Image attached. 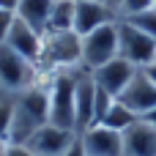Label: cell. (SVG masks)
I'll use <instances>...</instances> for the list:
<instances>
[{
	"instance_id": "29",
	"label": "cell",
	"mask_w": 156,
	"mask_h": 156,
	"mask_svg": "<svg viewBox=\"0 0 156 156\" xmlns=\"http://www.w3.org/2000/svg\"><path fill=\"white\" fill-rule=\"evenodd\" d=\"M154 8H156V0H154Z\"/></svg>"
},
{
	"instance_id": "6",
	"label": "cell",
	"mask_w": 156,
	"mask_h": 156,
	"mask_svg": "<svg viewBox=\"0 0 156 156\" xmlns=\"http://www.w3.org/2000/svg\"><path fill=\"white\" fill-rule=\"evenodd\" d=\"M96 126V82L90 71L80 69L77 74V93H74V129L77 134Z\"/></svg>"
},
{
	"instance_id": "9",
	"label": "cell",
	"mask_w": 156,
	"mask_h": 156,
	"mask_svg": "<svg viewBox=\"0 0 156 156\" xmlns=\"http://www.w3.org/2000/svg\"><path fill=\"white\" fill-rule=\"evenodd\" d=\"M137 74V66L134 63H129V60H123L121 55L118 58H112L110 63H104V66H99V69H93L90 71V77H93V82L101 88V90H107L110 96H121L123 90H126V85L132 82V77Z\"/></svg>"
},
{
	"instance_id": "22",
	"label": "cell",
	"mask_w": 156,
	"mask_h": 156,
	"mask_svg": "<svg viewBox=\"0 0 156 156\" xmlns=\"http://www.w3.org/2000/svg\"><path fill=\"white\" fill-rule=\"evenodd\" d=\"M5 156H36L27 145H8L5 143Z\"/></svg>"
},
{
	"instance_id": "19",
	"label": "cell",
	"mask_w": 156,
	"mask_h": 156,
	"mask_svg": "<svg viewBox=\"0 0 156 156\" xmlns=\"http://www.w3.org/2000/svg\"><path fill=\"white\" fill-rule=\"evenodd\" d=\"M148 8H154V0H123L118 5V19L132 16V14H140V11H148Z\"/></svg>"
},
{
	"instance_id": "3",
	"label": "cell",
	"mask_w": 156,
	"mask_h": 156,
	"mask_svg": "<svg viewBox=\"0 0 156 156\" xmlns=\"http://www.w3.org/2000/svg\"><path fill=\"white\" fill-rule=\"evenodd\" d=\"M36 82H41V71L33 60L22 58L16 49H11L8 44H0V88L8 93H25L27 88H33Z\"/></svg>"
},
{
	"instance_id": "7",
	"label": "cell",
	"mask_w": 156,
	"mask_h": 156,
	"mask_svg": "<svg viewBox=\"0 0 156 156\" xmlns=\"http://www.w3.org/2000/svg\"><path fill=\"white\" fill-rule=\"evenodd\" d=\"M77 132H71V129H60V126H52V123H47V126H41L25 145L33 151L36 156H63L74 143H77Z\"/></svg>"
},
{
	"instance_id": "23",
	"label": "cell",
	"mask_w": 156,
	"mask_h": 156,
	"mask_svg": "<svg viewBox=\"0 0 156 156\" xmlns=\"http://www.w3.org/2000/svg\"><path fill=\"white\" fill-rule=\"evenodd\" d=\"M63 156H85V148H82L80 137H77V143H74V145H71V148H69V151H66Z\"/></svg>"
},
{
	"instance_id": "17",
	"label": "cell",
	"mask_w": 156,
	"mask_h": 156,
	"mask_svg": "<svg viewBox=\"0 0 156 156\" xmlns=\"http://www.w3.org/2000/svg\"><path fill=\"white\" fill-rule=\"evenodd\" d=\"M14 112H16V93H8L0 88V137L5 140L8 134V126L14 121Z\"/></svg>"
},
{
	"instance_id": "20",
	"label": "cell",
	"mask_w": 156,
	"mask_h": 156,
	"mask_svg": "<svg viewBox=\"0 0 156 156\" xmlns=\"http://www.w3.org/2000/svg\"><path fill=\"white\" fill-rule=\"evenodd\" d=\"M112 101H115V96H110L107 90H101V88L96 85V123H101V121H104V115L110 112Z\"/></svg>"
},
{
	"instance_id": "15",
	"label": "cell",
	"mask_w": 156,
	"mask_h": 156,
	"mask_svg": "<svg viewBox=\"0 0 156 156\" xmlns=\"http://www.w3.org/2000/svg\"><path fill=\"white\" fill-rule=\"evenodd\" d=\"M74 11H77V0H55L49 11V30H58V33L74 30Z\"/></svg>"
},
{
	"instance_id": "14",
	"label": "cell",
	"mask_w": 156,
	"mask_h": 156,
	"mask_svg": "<svg viewBox=\"0 0 156 156\" xmlns=\"http://www.w3.org/2000/svg\"><path fill=\"white\" fill-rule=\"evenodd\" d=\"M52 3L55 0H19L16 5V16L30 25L36 33H47L49 30V11H52Z\"/></svg>"
},
{
	"instance_id": "16",
	"label": "cell",
	"mask_w": 156,
	"mask_h": 156,
	"mask_svg": "<svg viewBox=\"0 0 156 156\" xmlns=\"http://www.w3.org/2000/svg\"><path fill=\"white\" fill-rule=\"evenodd\" d=\"M134 121H140L129 107H123L118 99L112 101V107H110V112L104 115V121H101V126H107V129H115V132H123V129H129Z\"/></svg>"
},
{
	"instance_id": "13",
	"label": "cell",
	"mask_w": 156,
	"mask_h": 156,
	"mask_svg": "<svg viewBox=\"0 0 156 156\" xmlns=\"http://www.w3.org/2000/svg\"><path fill=\"white\" fill-rule=\"evenodd\" d=\"M41 41H44V36H41V33H36L30 25H25L19 16L14 19V27H11L8 38H5V44H8L11 49H16L22 58H27V60H33V63H38Z\"/></svg>"
},
{
	"instance_id": "21",
	"label": "cell",
	"mask_w": 156,
	"mask_h": 156,
	"mask_svg": "<svg viewBox=\"0 0 156 156\" xmlns=\"http://www.w3.org/2000/svg\"><path fill=\"white\" fill-rule=\"evenodd\" d=\"M14 19H16V11H0V44H5L11 27H14Z\"/></svg>"
},
{
	"instance_id": "28",
	"label": "cell",
	"mask_w": 156,
	"mask_h": 156,
	"mask_svg": "<svg viewBox=\"0 0 156 156\" xmlns=\"http://www.w3.org/2000/svg\"><path fill=\"white\" fill-rule=\"evenodd\" d=\"M0 156H5V140L0 137Z\"/></svg>"
},
{
	"instance_id": "2",
	"label": "cell",
	"mask_w": 156,
	"mask_h": 156,
	"mask_svg": "<svg viewBox=\"0 0 156 156\" xmlns=\"http://www.w3.org/2000/svg\"><path fill=\"white\" fill-rule=\"evenodd\" d=\"M82 66L77 69H66V71H55L47 77V90H49V123L60 126V129H74V93H77V74Z\"/></svg>"
},
{
	"instance_id": "5",
	"label": "cell",
	"mask_w": 156,
	"mask_h": 156,
	"mask_svg": "<svg viewBox=\"0 0 156 156\" xmlns=\"http://www.w3.org/2000/svg\"><path fill=\"white\" fill-rule=\"evenodd\" d=\"M118 55L123 60L134 63L137 69H145L156 60V38L132 27L129 22L118 19Z\"/></svg>"
},
{
	"instance_id": "18",
	"label": "cell",
	"mask_w": 156,
	"mask_h": 156,
	"mask_svg": "<svg viewBox=\"0 0 156 156\" xmlns=\"http://www.w3.org/2000/svg\"><path fill=\"white\" fill-rule=\"evenodd\" d=\"M123 22H129L132 27H137V30H143L145 36L156 38V8L140 11V14H132V16H123Z\"/></svg>"
},
{
	"instance_id": "11",
	"label": "cell",
	"mask_w": 156,
	"mask_h": 156,
	"mask_svg": "<svg viewBox=\"0 0 156 156\" xmlns=\"http://www.w3.org/2000/svg\"><path fill=\"white\" fill-rule=\"evenodd\" d=\"M110 22H118V14L104 0H82V3H77V11H74V33L88 36L96 27H104Z\"/></svg>"
},
{
	"instance_id": "25",
	"label": "cell",
	"mask_w": 156,
	"mask_h": 156,
	"mask_svg": "<svg viewBox=\"0 0 156 156\" xmlns=\"http://www.w3.org/2000/svg\"><path fill=\"white\" fill-rule=\"evenodd\" d=\"M143 71H145V74H148V77L154 80V85H156V60H154V63H151V66H145Z\"/></svg>"
},
{
	"instance_id": "1",
	"label": "cell",
	"mask_w": 156,
	"mask_h": 156,
	"mask_svg": "<svg viewBox=\"0 0 156 156\" xmlns=\"http://www.w3.org/2000/svg\"><path fill=\"white\" fill-rule=\"evenodd\" d=\"M38 71L41 74H55V71H66V69H77L82 66V36L74 30H49L44 33L41 41V55H38Z\"/></svg>"
},
{
	"instance_id": "8",
	"label": "cell",
	"mask_w": 156,
	"mask_h": 156,
	"mask_svg": "<svg viewBox=\"0 0 156 156\" xmlns=\"http://www.w3.org/2000/svg\"><path fill=\"white\" fill-rule=\"evenodd\" d=\"M118 101H121L123 107H129L137 118L148 115L156 107V85H154V80H151L143 69H137V74L132 77V82L126 85V90L118 96Z\"/></svg>"
},
{
	"instance_id": "4",
	"label": "cell",
	"mask_w": 156,
	"mask_h": 156,
	"mask_svg": "<svg viewBox=\"0 0 156 156\" xmlns=\"http://www.w3.org/2000/svg\"><path fill=\"white\" fill-rule=\"evenodd\" d=\"M112 58H118V22H110L82 36V69L85 71H93L110 63Z\"/></svg>"
},
{
	"instance_id": "24",
	"label": "cell",
	"mask_w": 156,
	"mask_h": 156,
	"mask_svg": "<svg viewBox=\"0 0 156 156\" xmlns=\"http://www.w3.org/2000/svg\"><path fill=\"white\" fill-rule=\"evenodd\" d=\"M19 0H0V11H16Z\"/></svg>"
},
{
	"instance_id": "10",
	"label": "cell",
	"mask_w": 156,
	"mask_h": 156,
	"mask_svg": "<svg viewBox=\"0 0 156 156\" xmlns=\"http://www.w3.org/2000/svg\"><path fill=\"white\" fill-rule=\"evenodd\" d=\"M80 143L85 148V156H123V134L101 123L82 132Z\"/></svg>"
},
{
	"instance_id": "30",
	"label": "cell",
	"mask_w": 156,
	"mask_h": 156,
	"mask_svg": "<svg viewBox=\"0 0 156 156\" xmlns=\"http://www.w3.org/2000/svg\"><path fill=\"white\" fill-rule=\"evenodd\" d=\"M77 3H82V0H77Z\"/></svg>"
},
{
	"instance_id": "26",
	"label": "cell",
	"mask_w": 156,
	"mask_h": 156,
	"mask_svg": "<svg viewBox=\"0 0 156 156\" xmlns=\"http://www.w3.org/2000/svg\"><path fill=\"white\" fill-rule=\"evenodd\" d=\"M143 121H145V123H151V126H156V107L148 112V115H143Z\"/></svg>"
},
{
	"instance_id": "27",
	"label": "cell",
	"mask_w": 156,
	"mask_h": 156,
	"mask_svg": "<svg viewBox=\"0 0 156 156\" xmlns=\"http://www.w3.org/2000/svg\"><path fill=\"white\" fill-rule=\"evenodd\" d=\"M104 3H107V5H110V8H112V11H115V14H118V5H121V3H123V0H104Z\"/></svg>"
},
{
	"instance_id": "12",
	"label": "cell",
	"mask_w": 156,
	"mask_h": 156,
	"mask_svg": "<svg viewBox=\"0 0 156 156\" xmlns=\"http://www.w3.org/2000/svg\"><path fill=\"white\" fill-rule=\"evenodd\" d=\"M123 134V156H156V126L145 123L143 118L134 121Z\"/></svg>"
}]
</instances>
